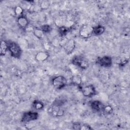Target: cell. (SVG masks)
<instances>
[{
  "mask_svg": "<svg viewBox=\"0 0 130 130\" xmlns=\"http://www.w3.org/2000/svg\"><path fill=\"white\" fill-rule=\"evenodd\" d=\"M40 28L45 34L49 33L52 30V27L48 24H44L42 25Z\"/></svg>",
  "mask_w": 130,
  "mask_h": 130,
  "instance_id": "20",
  "label": "cell"
},
{
  "mask_svg": "<svg viewBox=\"0 0 130 130\" xmlns=\"http://www.w3.org/2000/svg\"><path fill=\"white\" fill-rule=\"evenodd\" d=\"M71 82L73 85L76 86H80L82 83V78L78 74L73 75L71 78Z\"/></svg>",
  "mask_w": 130,
  "mask_h": 130,
  "instance_id": "13",
  "label": "cell"
},
{
  "mask_svg": "<svg viewBox=\"0 0 130 130\" xmlns=\"http://www.w3.org/2000/svg\"><path fill=\"white\" fill-rule=\"evenodd\" d=\"M102 111L107 115H110L112 113L113 111V109L112 107L110 105H106L104 106V108L103 109Z\"/></svg>",
  "mask_w": 130,
  "mask_h": 130,
  "instance_id": "19",
  "label": "cell"
},
{
  "mask_svg": "<svg viewBox=\"0 0 130 130\" xmlns=\"http://www.w3.org/2000/svg\"><path fill=\"white\" fill-rule=\"evenodd\" d=\"M71 28H69L64 25H62L61 26L58 27V33L61 37H64L68 34V32L70 31Z\"/></svg>",
  "mask_w": 130,
  "mask_h": 130,
  "instance_id": "15",
  "label": "cell"
},
{
  "mask_svg": "<svg viewBox=\"0 0 130 130\" xmlns=\"http://www.w3.org/2000/svg\"><path fill=\"white\" fill-rule=\"evenodd\" d=\"M128 61H129V59L128 58H122L120 61V62H119V66H121V67H123L125 65H126L128 62Z\"/></svg>",
  "mask_w": 130,
  "mask_h": 130,
  "instance_id": "22",
  "label": "cell"
},
{
  "mask_svg": "<svg viewBox=\"0 0 130 130\" xmlns=\"http://www.w3.org/2000/svg\"><path fill=\"white\" fill-rule=\"evenodd\" d=\"M52 44L55 46H60V40L57 38H54L53 40H52Z\"/></svg>",
  "mask_w": 130,
  "mask_h": 130,
  "instance_id": "24",
  "label": "cell"
},
{
  "mask_svg": "<svg viewBox=\"0 0 130 130\" xmlns=\"http://www.w3.org/2000/svg\"><path fill=\"white\" fill-rule=\"evenodd\" d=\"M96 63L102 67L109 68L112 64V59L109 56H103L99 57L96 60Z\"/></svg>",
  "mask_w": 130,
  "mask_h": 130,
  "instance_id": "7",
  "label": "cell"
},
{
  "mask_svg": "<svg viewBox=\"0 0 130 130\" xmlns=\"http://www.w3.org/2000/svg\"><path fill=\"white\" fill-rule=\"evenodd\" d=\"M17 23L20 28L25 30L29 25L28 20L27 18L24 15L17 18Z\"/></svg>",
  "mask_w": 130,
  "mask_h": 130,
  "instance_id": "9",
  "label": "cell"
},
{
  "mask_svg": "<svg viewBox=\"0 0 130 130\" xmlns=\"http://www.w3.org/2000/svg\"><path fill=\"white\" fill-rule=\"evenodd\" d=\"M83 95L87 98H92L96 94V89L95 87L92 84H88L81 88Z\"/></svg>",
  "mask_w": 130,
  "mask_h": 130,
  "instance_id": "4",
  "label": "cell"
},
{
  "mask_svg": "<svg viewBox=\"0 0 130 130\" xmlns=\"http://www.w3.org/2000/svg\"><path fill=\"white\" fill-rule=\"evenodd\" d=\"M93 27L88 24L83 25L79 29V35L84 39H87L92 35Z\"/></svg>",
  "mask_w": 130,
  "mask_h": 130,
  "instance_id": "5",
  "label": "cell"
},
{
  "mask_svg": "<svg viewBox=\"0 0 130 130\" xmlns=\"http://www.w3.org/2000/svg\"><path fill=\"white\" fill-rule=\"evenodd\" d=\"M104 105L102 102L99 100H94L90 103V107L91 109L95 112L102 111Z\"/></svg>",
  "mask_w": 130,
  "mask_h": 130,
  "instance_id": "10",
  "label": "cell"
},
{
  "mask_svg": "<svg viewBox=\"0 0 130 130\" xmlns=\"http://www.w3.org/2000/svg\"><path fill=\"white\" fill-rule=\"evenodd\" d=\"M92 129V128L91 127V126L88 124H83L80 125V129L81 130H88V129Z\"/></svg>",
  "mask_w": 130,
  "mask_h": 130,
  "instance_id": "23",
  "label": "cell"
},
{
  "mask_svg": "<svg viewBox=\"0 0 130 130\" xmlns=\"http://www.w3.org/2000/svg\"><path fill=\"white\" fill-rule=\"evenodd\" d=\"M24 12V10L20 6H17L14 9V13L17 17L23 15Z\"/></svg>",
  "mask_w": 130,
  "mask_h": 130,
  "instance_id": "18",
  "label": "cell"
},
{
  "mask_svg": "<svg viewBox=\"0 0 130 130\" xmlns=\"http://www.w3.org/2000/svg\"><path fill=\"white\" fill-rule=\"evenodd\" d=\"M32 107L34 109L36 110H41L44 108V105L41 101L36 100L32 103Z\"/></svg>",
  "mask_w": 130,
  "mask_h": 130,
  "instance_id": "17",
  "label": "cell"
},
{
  "mask_svg": "<svg viewBox=\"0 0 130 130\" xmlns=\"http://www.w3.org/2000/svg\"><path fill=\"white\" fill-rule=\"evenodd\" d=\"M49 56V53L46 51L38 52L35 55V59L37 61L43 62L46 60Z\"/></svg>",
  "mask_w": 130,
  "mask_h": 130,
  "instance_id": "11",
  "label": "cell"
},
{
  "mask_svg": "<svg viewBox=\"0 0 130 130\" xmlns=\"http://www.w3.org/2000/svg\"><path fill=\"white\" fill-rule=\"evenodd\" d=\"M40 7L41 10L47 9L49 7V2L47 1H42L40 4Z\"/></svg>",
  "mask_w": 130,
  "mask_h": 130,
  "instance_id": "21",
  "label": "cell"
},
{
  "mask_svg": "<svg viewBox=\"0 0 130 130\" xmlns=\"http://www.w3.org/2000/svg\"><path fill=\"white\" fill-rule=\"evenodd\" d=\"M39 117V114L37 112L29 111L25 112L22 117L21 121L25 123H29L37 120Z\"/></svg>",
  "mask_w": 130,
  "mask_h": 130,
  "instance_id": "6",
  "label": "cell"
},
{
  "mask_svg": "<svg viewBox=\"0 0 130 130\" xmlns=\"http://www.w3.org/2000/svg\"><path fill=\"white\" fill-rule=\"evenodd\" d=\"M8 51L11 56L15 58H19L22 54L20 46L14 42H8Z\"/></svg>",
  "mask_w": 130,
  "mask_h": 130,
  "instance_id": "1",
  "label": "cell"
},
{
  "mask_svg": "<svg viewBox=\"0 0 130 130\" xmlns=\"http://www.w3.org/2000/svg\"><path fill=\"white\" fill-rule=\"evenodd\" d=\"M32 32L34 36L39 39H42L45 36V33L43 31L41 28H35Z\"/></svg>",
  "mask_w": 130,
  "mask_h": 130,
  "instance_id": "16",
  "label": "cell"
},
{
  "mask_svg": "<svg viewBox=\"0 0 130 130\" xmlns=\"http://www.w3.org/2000/svg\"><path fill=\"white\" fill-rule=\"evenodd\" d=\"M8 42L2 40L1 42V46H0V53L1 56H5L8 51Z\"/></svg>",
  "mask_w": 130,
  "mask_h": 130,
  "instance_id": "12",
  "label": "cell"
},
{
  "mask_svg": "<svg viewBox=\"0 0 130 130\" xmlns=\"http://www.w3.org/2000/svg\"><path fill=\"white\" fill-rule=\"evenodd\" d=\"M72 63L73 65L82 70L87 69L89 65L87 60L84 57L80 55L74 56L72 60Z\"/></svg>",
  "mask_w": 130,
  "mask_h": 130,
  "instance_id": "2",
  "label": "cell"
},
{
  "mask_svg": "<svg viewBox=\"0 0 130 130\" xmlns=\"http://www.w3.org/2000/svg\"><path fill=\"white\" fill-rule=\"evenodd\" d=\"M105 31V28L104 26L99 25L93 27L92 34L95 36H100L102 35Z\"/></svg>",
  "mask_w": 130,
  "mask_h": 130,
  "instance_id": "14",
  "label": "cell"
},
{
  "mask_svg": "<svg viewBox=\"0 0 130 130\" xmlns=\"http://www.w3.org/2000/svg\"><path fill=\"white\" fill-rule=\"evenodd\" d=\"M68 83L67 80L65 77L59 75L54 77L52 80L53 86L57 89H60L64 87Z\"/></svg>",
  "mask_w": 130,
  "mask_h": 130,
  "instance_id": "3",
  "label": "cell"
},
{
  "mask_svg": "<svg viewBox=\"0 0 130 130\" xmlns=\"http://www.w3.org/2000/svg\"><path fill=\"white\" fill-rule=\"evenodd\" d=\"M76 47V42L73 39H70L67 41L63 46L65 52L68 54H71L74 50Z\"/></svg>",
  "mask_w": 130,
  "mask_h": 130,
  "instance_id": "8",
  "label": "cell"
}]
</instances>
